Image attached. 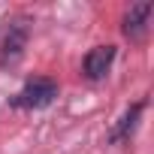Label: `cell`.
<instances>
[{
	"mask_svg": "<svg viewBox=\"0 0 154 154\" xmlns=\"http://www.w3.org/2000/svg\"><path fill=\"white\" fill-rule=\"evenodd\" d=\"M142 112H145V100H136L133 106H127V109L121 112V118L112 124V130H109V142H112V145L127 142V139L133 136V130H136V124H139Z\"/></svg>",
	"mask_w": 154,
	"mask_h": 154,
	"instance_id": "5",
	"label": "cell"
},
{
	"mask_svg": "<svg viewBox=\"0 0 154 154\" xmlns=\"http://www.w3.org/2000/svg\"><path fill=\"white\" fill-rule=\"evenodd\" d=\"M27 36H30V30H27L24 21H12L9 24L3 42H0V66H3V69L6 66H15L21 60V54L27 48Z\"/></svg>",
	"mask_w": 154,
	"mask_h": 154,
	"instance_id": "2",
	"label": "cell"
},
{
	"mask_svg": "<svg viewBox=\"0 0 154 154\" xmlns=\"http://www.w3.org/2000/svg\"><path fill=\"white\" fill-rule=\"evenodd\" d=\"M54 97H57V82L54 79H30L12 100H9V106L12 109H45V106H51L54 103Z\"/></svg>",
	"mask_w": 154,
	"mask_h": 154,
	"instance_id": "1",
	"label": "cell"
},
{
	"mask_svg": "<svg viewBox=\"0 0 154 154\" xmlns=\"http://www.w3.org/2000/svg\"><path fill=\"white\" fill-rule=\"evenodd\" d=\"M151 9H154V3H136V6H130V9H127L124 24H121V33H124L130 42H142V39H145Z\"/></svg>",
	"mask_w": 154,
	"mask_h": 154,
	"instance_id": "4",
	"label": "cell"
},
{
	"mask_svg": "<svg viewBox=\"0 0 154 154\" xmlns=\"http://www.w3.org/2000/svg\"><path fill=\"white\" fill-rule=\"evenodd\" d=\"M115 45H94L88 54H85V60H82V72H85V79H91V82H100V79H106L109 75V69H112V63H115Z\"/></svg>",
	"mask_w": 154,
	"mask_h": 154,
	"instance_id": "3",
	"label": "cell"
}]
</instances>
